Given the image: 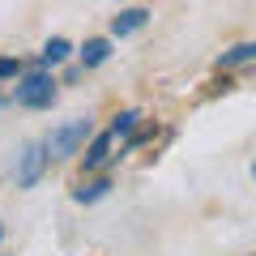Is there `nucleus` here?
I'll return each mask as SVG.
<instances>
[{
    "label": "nucleus",
    "instance_id": "39448f33",
    "mask_svg": "<svg viewBox=\"0 0 256 256\" xmlns=\"http://www.w3.org/2000/svg\"><path fill=\"white\" fill-rule=\"evenodd\" d=\"M146 22H150V9H141V4H137V9H120L116 18H111V34H116V38L137 34V30L146 26Z\"/></svg>",
    "mask_w": 256,
    "mask_h": 256
},
{
    "label": "nucleus",
    "instance_id": "7ed1b4c3",
    "mask_svg": "<svg viewBox=\"0 0 256 256\" xmlns=\"http://www.w3.org/2000/svg\"><path fill=\"white\" fill-rule=\"evenodd\" d=\"M47 146L43 141H34V146H26L18 154V166H13V180H18V188H34L38 180H43V171H47Z\"/></svg>",
    "mask_w": 256,
    "mask_h": 256
},
{
    "label": "nucleus",
    "instance_id": "4468645a",
    "mask_svg": "<svg viewBox=\"0 0 256 256\" xmlns=\"http://www.w3.org/2000/svg\"><path fill=\"white\" fill-rule=\"evenodd\" d=\"M252 256H256V252H252Z\"/></svg>",
    "mask_w": 256,
    "mask_h": 256
},
{
    "label": "nucleus",
    "instance_id": "6e6552de",
    "mask_svg": "<svg viewBox=\"0 0 256 256\" xmlns=\"http://www.w3.org/2000/svg\"><path fill=\"white\" fill-rule=\"evenodd\" d=\"M77 56H82V68H98V64H107V56H111V38H86Z\"/></svg>",
    "mask_w": 256,
    "mask_h": 256
},
{
    "label": "nucleus",
    "instance_id": "20e7f679",
    "mask_svg": "<svg viewBox=\"0 0 256 256\" xmlns=\"http://www.w3.org/2000/svg\"><path fill=\"white\" fill-rule=\"evenodd\" d=\"M111 146H116V132H111V128H107V132H98V137H90V150H86V171H98V166H107L111 162V158H116V154H111Z\"/></svg>",
    "mask_w": 256,
    "mask_h": 256
},
{
    "label": "nucleus",
    "instance_id": "f257e3e1",
    "mask_svg": "<svg viewBox=\"0 0 256 256\" xmlns=\"http://www.w3.org/2000/svg\"><path fill=\"white\" fill-rule=\"evenodd\" d=\"M90 137H94V120H90V116L68 120V124H60L52 137L43 141V146H47V158H73V154H82V146H86Z\"/></svg>",
    "mask_w": 256,
    "mask_h": 256
},
{
    "label": "nucleus",
    "instance_id": "9b49d317",
    "mask_svg": "<svg viewBox=\"0 0 256 256\" xmlns=\"http://www.w3.org/2000/svg\"><path fill=\"white\" fill-rule=\"evenodd\" d=\"M9 77H22V60H13V56H0V82H9Z\"/></svg>",
    "mask_w": 256,
    "mask_h": 256
},
{
    "label": "nucleus",
    "instance_id": "9d476101",
    "mask_svg": "<svg viewBox=\"0 0 256 256\" xmlns=\"http://www.w3.org/2000/svg\"><path fill=\"white\" fill-rule=\"evenodd\" d=\"M137 124H141V111L128 107V111H120V116L111 120V132H116V137H132V132H137Z\"/></svg>",
    "mask_w": 256,
    "mask_h": 256
},
{
    "label": "nucleus",
    "instance_id": "1a4fd4ad",
    "mask_svg": "<svg viewBox=\"0 0 256 256\" xmlns=\"http://www.w3.org/2000/svg\"><path fill=\"white\" fill-rule=\"evenodd\" d=\"M107 192H111V180H107V175H98V180H86L82 188H73V201L77 205H94V201H102Z\"/></svg>",
    "mask_w": 256,
    "mask_h": 256
},
{
    "label": "nucleus",
    "instance_id": "423d86ee",
    "mask_svg": "<svg viewBox=\"0 0 256 256\" xmlns=\"http://www.w3.org/2000/svg\"><path fill=\"white\" fill-rule=\"evenodd\" d=\"M252 60H256V38H248V43L226 47V52L214 60V68H218V73H226V68H239V64H252Z\"/></svg>",
    "mask_w": 256,
    "mask_h": 256
},
{
    "label": "nucleus",
    "instance_id": "0eeeda50",
    "mask_svg": "<svg viewBox=\"0 0 256 256\" xmlns=\"http://www.w3.org/2000/svg\"><path fill=\"white\" fill-rule=\"evenodd\" d=\"M68 56H73V43H68L64 34H52V38L43 43V56H38V68H52V64H64Z\"/></svg>",
    "mask_w": 256,
    "mask_h": 256
},
{
    "label": "nucleus",
    "instance_id": "ddd939ff",
    "mask_svg": "<svg viewBox=\"0 0 256 256\" xmlns=\"http://www.w3.org/2000/svg\"><path fill=\"white\" fill-rule=\"evenodd\" d=\"M0 239H4V226H0Z\"/></svg>",
    "mask_w": 256,
    "mask_h": 256
},
{
    "label": "nucleus",
    "instance_id": "f03ea898",
    "mask_svg": "<svg viewBox=\"0 0 256 256\" xmlns=\"http://www.w3.org/2000/svg\"><path fill=\"white\" fill-rule=\"evenodd\" d=\"M13 102H18V107H30V111L52 107L56 102V77L47 73V68H30L18 82V90H13Z\"/></svg>",
    "mask_w": 256,
    "mask_h": 256
},
{
    "label": "nucleus",
    "instance_id": "f8f14e48",
    "mask_svg": "<svg viewBox=\"0 0 256 256\" xmlns=\"http://www.w3.org/2000/svg\"><path fill=\"white\" fill-rule=\"evenodd\" d=\"M252 180H256V162H252Z\"/></svg>",
    "mask_w": 256,
    "mask_h": 256
}]
</instances>
